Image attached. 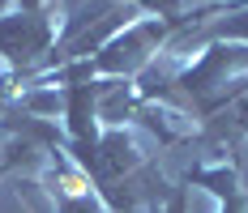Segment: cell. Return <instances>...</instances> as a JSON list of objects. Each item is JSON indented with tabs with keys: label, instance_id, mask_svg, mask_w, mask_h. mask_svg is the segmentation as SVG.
<instances>
[{
	"label": "cell",
	"instance_id": "obj_8",
	"mask_svg": "<svg viewBox=\"0 0 248 213\" xmlns=\"http://www.w3.org/2000/svg\"><path fill=\"white\" fill-rule=\"evenodd\" d=\"M180 4H223V0H180ZM227 4H235V9H240V0H227ZM248 4V0H244Z\"/></svg>",
	"mask_w": 248,
	"mask_h": 213
},
{
	"label": "cell",
	"instance_id": "obj_2",
	"mask_svg": "<svg viewBox=\"0 0 248 213\" xmlns=\"http://www.w3.org/2000/svg\"><path fill=\"white\" fill-rule=\"evenodd\" d=\"M51 47H56V22L43 13H4L0 17V60L9 64L13 81L26 77V72L43 69L47 64Z\"/></svg>",
	"mask_w": 248,
	"mask_h": 213
},
{
	"label": "cell",
	"instance_id": "obj_1",
	"mask_svg": "<svg viewBox=\"0 0 248 213\" xmlns=\"http://www.w3.org/2000/svg\"><path fill=\"white\" fill-rule=\"evenodd\" d=\"M175 26H180V17H141V22H128L120 34H111L90 60L64 64V69H56L51 77L64 81V85H69V81H90V77H120V81L141 77V72L154 64L158 47L175 34Z\"/></svg>",
	"mask_w": 248,
	"mask_h": 213
},
{
	"label": "cell",
	"instance_id": "obj_5",
	"mask_svg": "<svg viewBox=\"0 0 248 213\" xmlns=\"http://www.w3.org/2000/svg\"><path fill=\"white\" fill-rule=\"evenodd\" d=\"M218 115H223L227 124L240 132V137H248V94H244V98H231V102H227Z\"/></svg>",
	"mask_w": 248,
	"mask_h": 213
},
{
	"label": "cell",
	"instance_id": "obj_9",
	"mask_svg": "<svg viewBox=\"0 0 248 213\" xmlns=\"http://www.w3.org/2000/svg\"><path fill=\"white\" fill-rule=\"evenodd\" d=\"M9 4H13V0H0V17H4V9H9Z\"/></svg>",
	"mask_w": 248,
	"mask_h": 213
},
{
	"label": "cell",
	"instance_id": "obj_3",
	"mask_svg": "<svg viewBox=\"0 0 248 213\" xmlns=\"http://www.w3.org/2000/svg\"><path fill=\"white\" fill-rule=\"evenodd\" d=\"M64 154V149H60ZM60 154H56V162H51V196H56V213H107V205L99 200V192H90L81 184V175L69 170V166L60 162Z\"/></svg>",
	"mask_w": 248,
	"mask_h": 213
},
{
	"label": "cell",
	"instance_id": "obj_7",
	"mask_svg": "<svg viewBox=\"0 0 248 213\" xmlns=\"http://www.w3.org/2000/svg\"><path fill=\"white\" fill-rule=\"evenodd\" d=\"M22 13H43V0H17Z\"/></svg>",
	"mask_w": 248,
	"mask_h": 213
},
{
	"label": "cell",
	"instance_id": "obj_6",
	"mask_svg": "<svg viewBox=\"0 0 248 213\" xmlns=\"http://www.w3.org/2000/svg\"><path fill=\"white\" fill-rule=\"evenodd\" d=\"M154 213H188V184H180V188H175Z\"/></svg>",
	"mask_w": 248,
	"mask_h": 213
},
{
	"label": "cell",
	"instance_id": "obj_4",
	"mask_svg": "<svg viewBox=\"0 0 248 213\" xmlns=\"http://www.w3.org/2000/svg\"><path fill=\"white\" fill-rule=\"evenodd\" d=\"M184 184H188V188L214 192V196L223 200V213H244L248 209V196H244V188H240L235 166H188V170H184Z\"/></svg>",
	"mask_w": 248,
	"mask_h": 213
}]
</instances>
